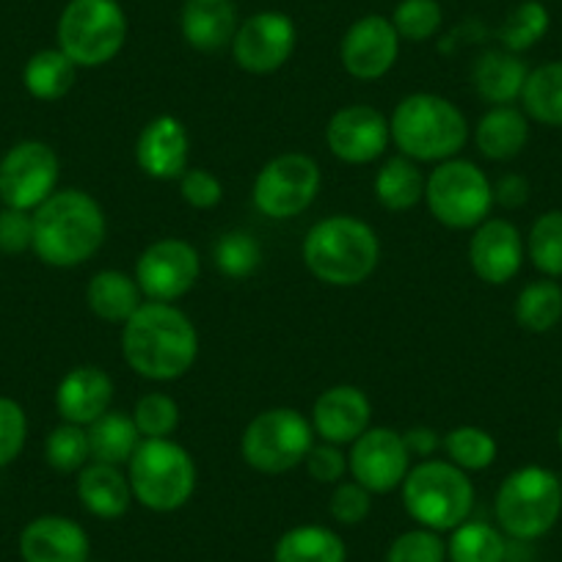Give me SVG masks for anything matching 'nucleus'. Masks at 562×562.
<instances>
[{"mask_svg": "<svg viewBox=\"0 0 562 562\" xmlns=\"http://www.w3.org/2000/svg\"><path fill=\"white\" fill-rule=\"evenodd\" d=\"M18 549L23 562H89V532L75 518L40 516L20 532Z\"/></svg>", "mask_w": 562, "mask_h": 562, "instance_id": "21", "label": "nucleus"}, {"mask_svg": "<svg viewBox=\"0 0 562 562\" xmlns=\"http://www.w3.org/2000/svg\"><path fill=\"white\" fill-rule=\"evenodd\" d=\"M78 80V67L58 47H45L34 53L23 67V86L34 100L56 102L72 91Z\"/></svg>", "mask_w": 562, "mask_h": 562, "instance_id": "31", "label": "nucleus"}, {"mask_svg": "<svg viewBox=\"0 0 562 562\" xmlns=\"http://www.w3.org/2000/svg\"><path fill=\"white\" fill-rule=\"evenodd\" d=\"M400 56V36L383 14H364L345 31L339 42L342 69L356 80H381Z\"/></svg>", "mask_w": 562, "mask_h": 562, "instance_id": "17", "label": "nucleus"}, {"mask_svg": "<svg viewBox=\"0 0 562 562\" xmlns=\"http://www.w3.org/2000/svg\"><path fill=\"white\" fill-rule=\"evenodd\" d=\"M127 14L119 0H69L56 25L58 50L78 69L105 67L127 42Z\"/></svg>", "mask_w": 562, "mask_h": 562, "instance_id": "7", "label": "nucleus"}, {"mask_svg": "<svg viewBox=\"0 0 562 562\" xmlns=\"http://www.w3.org/2000/svg\"><path fill=\"white\" fill-rule=\"evenodd\" d=\"M315 447V428L301 411L279 405L254 416L243 430V461L262 474H284L301 467Z\"/></svg>", "mask_w": 562, "mask_h": 562, "instance_id": "9", "label": "nucleus"}, {"mask_svg": "<svg viewBox=\"0 0 562 562\" xmlns=\"http://www.w3.org/2000/svg\"><path fill=\"white\" fill-rule=\"evenodd\" d=\"M411 461L414 458L405 447L403 434L392 428H367L350 445L348 472L370 494H389L403 485Z\"/></svg>", "mask_w": 562, "mask_h": 562, "instance_id": "15", "label": "nucleus"}, {"mask_svg": "<svg viewBox=\"0 0 562 562\" xmlns=\"http://www.w3.org/2000/svg\"><path fill=\"white\" fill-rule=\"evenodd\" d=\"M507 543L496 527L485 521H463L447 540L450 562H505Z\"/></svg>", "mask_w": 562, "mask_h": 562, "instance_id": "34", "label": "nucleus"}, {"mask_svg": "<svg viewBox=\"0 0 562 562\" xmlns=\"http://www.w3.org/2000/svg\"><path fill=\"white\" fill-rule=\"evenodd\" d=\"M133 499L155 513H175L196 491V461L175 439H140L127 463Z\"/></svg>", "mask_w": 562, "mask_h": 562, "instance_id": "6", "label": "nucleus"}, {"mask_svg": "<svg viewBox=\"0 0 562 562\" xmlns=\"http://www.w3.org/2000/svg\"><path fill=\"white\" fill-rule=\"evenodd\" d=\"M529 199V182L521 175H505L494 182V204H502L505 210L524 207Z\"/></svg>", "mask_w": 562, "mask_h": 562, "instance_id": "48", "label": "nucleus"}, {"mask_svg": "<svg viewBox=\"0 0 562 562\" xmlns=\"http://www.w3.org/2000/svg\"><path fill=\"white\" fill-rule=\"evenodd\" d=\"M45 461L61 474L80 472L91 461L86 428L72 422H61L58 428H53L45 439Z\"/></svg>", "mask_w": 562, "mask_h": 562, "instance_id": "38", "label": "nucleus"}, {"mask_svg": "<svg viewBox=\"0 0 562 562\" xmlns=\"http://www.w3.org/2000/svg\"><path fill=\"white\" fill-rule=\"evenodd\" d=\"M202 273L199 251L182 237H160L140 251L135 281L147 301L175 304L196 288Z\"/></svg>", "mask_w": 562, "mask_h": 562, "instance_id": "13", "label": "nucleus"}, {"mask_svg": "<svg viewBox=\"0 0 562 562\" xmlns=\"http://www.w3.org/2000/svg\"><path fill=\"white\" fill-rule=\"evenodd\" d=\"M527 64L510 50H485L472 67V86L488 105H510L521 100L527 83Z\"/></svg>", "mask_w": 562, "mask_h": 562, "instance_id": "25", "label": "nucleus"}, {"mask_svg": "<svg viewBox=\"0 0 562 562\" xmlns=\"http://www.w3.org/2000/svg\"><path fill=\"white\" fill-rule=\"evenodd\" d=\"M31 248H34V213L0 207V251L18 257Z\"/></svg>", "mask_w": 562, "mask_h": 562, "instance_id": "45", "label": "nucleus"}, {"mask_svg": "<svg viewBox=\"0 0 562 562\" xmlns=\"http://www.w3.org/2000/svg\"><path fill=\"white\" fill-rule=\"evenodd\" d=\"M403 507L419 527L452 532L469 521L474 507V485L456 463L428 458L411 467L403 480Z\"/></svg>", "mask_w": 562, "mask_h": 562, "instance_id": "5", "label": "nucleus"}, {"mask_svg": "<svg viewBox=\"0 0 562 562\" xmlns=\"http://www.w3.org/2000/svg\"><path fill=\"white\" fill-rule=\"evenodd\" d=\"M75 491H78L80 505L91 516L105 518V521L122 518L133 505V488H130L127 474L122 472V467H111V463H86L75 480Z\"/></svg>", "mask_w": 562, "mask_h": 562, "instance_id": "24", "label": "nucleus"}, {"mask_svg": "<svg viewBox=\"0 0 562 562\" xmlns=\"http://www.w3.org/2000/svg\"><path fill=\"white\" fill-rule=\"evenodd\" d=\"M403 441H405V447H408L411 458H419V461H428V458L441 447L439 434L430 428H425V425H416V428L405 430Z\"/></svg>", "mask_w": 562, "mask_h": 562, "instance_id": "49", "label": "nucleus"}, {"mask_svg": "<svg viewBox=\"0 0 562 562\" xmlns=\"http://www.w3.org/2000/svg\"><path fill=\"white\" fill-rule=\"evenodd\" d=\"M527 254L540 273L549 279L562 276V210H549L535 221L527 237Z\"/></svg>", "mask_w": 562, "mask_h": 562, "instance_id": "37", "label": "nucleus"}, {"mask_svg": "<svg viewBox=\"0 0 562 562\" xmlns=\"http://www.w3.org/2000/svg\"><path fill=\"white\" fill-rule=\"evenodd\" d=\"M86 304L100 321L124 326L140 310L144 293H140L135 276L111 268L91 276L89 284H86Z\"/></svg>", "mask_w": 562, "mask_h": 562, "instance_id": "27", "label": "nucleus"}, {"mask_svg": "<svg viewBox=\"0 0 562 562\" xmlns=\"http://www.w3.org/2000/svg\"><path fill=\"white\" fill-rule=\"evenodd\" d=\"M135 164L153 180H180L191 169V133L177 116H155L135 140Z\"/></svg>", "mask_w": 562, "mask_h": 562, "instance_id": "18", "label": "nucleus"}, {"mask_svg": "<svg viewBox=\"0 0 562 562\" xmlns=\"http://www.w3.org/2000/svg\"><path fill=\"white\" fill-rule=\"evenodd\" d=\"M273 562H348V546L334 529L301 524L276 540Z\"/></svg>", "mask_w": 562, "mask_h": 562, "instance_id": "28", "label": "nucleus"}, {"mask_svg": "<svg viewBox=\"0 0 562 562\" xmlns=\"http://www.w3.org/2000/svg\"><path fill=\"white\" fill-rule=\"evenodd\" d=\"M89 450L91 461L111 463V467H127L140 445V434L135 428L133 416L122 411H108L100 419L91 422L89 428Z\"/></svg>", "mask_w": 562, "mask_h": 562, "instance_id": "30", "label": "nucleus"}, {"mask_svg": "<svg viewBox=\"0 0 562 562\" xmlns=\"http://www.w3.org/2000/svg\"><path fill=\"white\" fill-rule=\"evenodd\" d=\"M213 257L224 276H229V279H248L259 268V262H262V248H259V243L248 232L235 229L218 237V243L213 246Z\"/></svg>", "mask_w": 562, "mask_h": 562, "instance_id": "41", "label": "nucleus"}, {"mask_svg": "<svg viewBox=\"0 0 562 562\" xmlns=\"http://www.w3.org/2000/svg\"><path fill=\"white\" fill-rule=\"evenodd\" d=\"M0 207H3V202H0Z\"/></svg>", "mask_w": 562, "mask_h": 562, "instance_id": "51", "label": "nucleus"}, {"mask_svg": "<svg viewBox=\"0 0 562 562\" xmlns=\"http://www.w3.org/2000/svg\"><path fill=\"white\" fill-rule=\"evenodd\" d=\"M386 562H447V543L434 529H408L389 543Z\"/></svg>", "mask_w": 562, "mask_h": 562, "instance_id": "42", "label": "nucleus"}, {"mask_svg": "<svg viewBox=\"0 0 562 562\" xmlns=\"http://www.w3.org/2000/svg\"><path fill=\"white\" fill-rule=\"evenodd\" d=\"M301 257L310 273L328 288H359L381 262V240L356 215H328L306 232Z\"/></svg>", "mask_w": 562, "mask_h": 562, "instance_id": "3", "label": "nucleus"}, {"mask_svg": "<svg viewBox=\"0 0 562 562\" xmlns=\"http://www.w3.org/2000/svg\"><path fill=\"white\" fill-rule=\"evenodd\" d=\"M29 441V416L12 397H0V469L12 467Z\"/></svg>", "mask_w": 562, "mask_h": 562, "instance_id": "43", "label": "nucleus"}, {"mask_svg": "<svg viewBox=\"0 0 562 562\" xmlns=\"http://www.w3.org/2000/svg\"><path fill=\"white\" fill-rule=\"evenodd\" d=\"M524 240L516 224L505 218H485L469 240V265L474 276L491 288L507 284L521 270Z\"/></svg>", "mask_w": 562, "mask_h": 562, "instance_id": "19", "label": "nucleus"}, {"mask_svg": "<svg viewBox=\"0 0 562 562\" xmlns=\"http://www.w3.org/2000/svg\"><path fill=\"white\" fill-rule=\"evenodd\" d=\"M321 166L301 153H284L268 160L254 180V204L273 221H290L312 207L321 193Z\"/></svg>", "mask_w": 562, "mask_h": 562, "instance_id": "11", "label": "nucleus"}, {"mask_svg": "<svg viewBox=\"0 0 562 562\" xmlns=\"http://www.w3.org/2000/svg\"><path fill=\"white\" fill-rule=\"evenodd\" d=\"M557 441H560V450H562V425H560V434H557Z\"/></svg>", "mask_w": 562, "mask_h": 562, "instance_id": "50", "label": "nucleus"}, {"mask_svg": "<svg viewBox=\"0 0 562 562\" xmlns=\"http://www.w3.org/2000/svg\"><path fill=\"white\" fill-rule=\"evenodd\" d=\"M562 321V288L551 279L529 281L516 299V323L532 334H546Z\"/></svg>", "mask_w": 562, "mask_h": 562, "instance_id": "33", "label": "nucleus"}, {"mask_svg": "<svg viewBox=\"0 0 562 562\" xmlns=\"http://www.w3.org/2000/svg\"><path fill=\"white\" fill-rule=\"evenodd\" d=\"M61 160L45 140H20L0 158V202L3 207L34 213L58 191Z\"/></svg>", "mask_w": 562, "mask_h": 562, "instance_id": "12", "label": "nucleus"}, {"mask_svg": "<svg viewBox=\"0 0 562 562\" xmlns=\"http://www.w3.org/2000/svg\"><path fill=\"white\" fill-rule=\"evenodd\" d=\"M524 113L546 127H562V61L540 64L521 91Z\"/></svg>", "mask_w": 562, "mask_h": 562, "instance_id": "32", "label": "nucleus"}, {"mask_svg": "<svg viewBox=\"0 0 562 562\" xmlns=\"http://www.w3.org/2000/svg\"><path fill=\"white\" fill-rule=\"evenodd\" d=\"M392 25L397 31L400 42H428L439 34L445 23L439 0H400L392 12Z\"/></svg>", "mask_w": 562, "mask_h": 562, "instance_id": "39", "label": "nucleus"}, {"mask_svg": "<svg viewBox=\"0 0 562 562\" xmlns=\"http://www.w3.org/2000/svg\"><path fill=\"white\" fill-rule=\"evenodd\" d=\"M529 140L527 113L513 105H494L474 127V144L488 160H513Z\"/></svg>", "mask_w": 562, "mask_h": 562, "instance_id": "26", "label": "nucleus"}, {"mask_svg": "<svg viewBox=\"0 0 562 562\" xmlns=\"http://www.w3.org/2000/svg\"><path fill=\"white\" fill-rule=\"evenodd\" d=\"M425 180L416 160L405 155H394L375 175V199L389 213H408L416 204L425 202Z\"/></svg>", "mask_w": 562, "mask_h": 562, "instance_id": "29", "label": "nucleus"}, {"mask_svg": "<svg viewBox=\"0 0 562 562\" xmlns=\"http://www.w3.org/2000/svg\"><path fill=\"white\" fill-rule=\"evenodd\" d=\"M392 130L389 119L372 105H345L328 119V153L350 166H364L389 149Z\"/></svg>", "mask_w": 562, "mask_h": 562, "instance_id": "16", "label": "nucleus"}, {"mask_svg": "<svg viewBox=\"0 0 562 562\" xmlns=\"http://www.w3.org/2000/svg\"><path fill=\"white\" fill-rule=\"evenodd\" d=\"M122 356L135 375L147 381H177L199 359V331L175 304L144 301L122 326Z\"/></svg>", "mask_w": 562, "mask_h": 562, "instance_id": "1", "label": "nucleus"}, {"mask_svg": "<svg viewBox=\"0 0 562 562\" xmlns=\"http://www.w3.org/2000/svg\"><path fill=\"white\" fill-rule=\"evenodd\" d=\"M450 463H456L463 472H483L491 463L496 461V439L483 428H474V425H461V428H452L450 434L441 441Z\"/></svg>", "mask_w": 562, "mask_h": 562, "instance_id": "35", "label": "nucleus"}, {"mask_svg": "<svg viewBox=\"0 0 562 562\" xmlns=\"http://www.w3.org/2000/svg\"><path fill=\"white\" fill-rule=\"evenodd\" d=\"M133 422L140 439H171L180 428V405L171 394L147 392L133 408Z\"/></svg>", "mask_w": 562, "mask_h": 562, "instance_id": "40", "label": "nucleus"}, {"mask_svg": "<svg viewBox=\"0 0 562 562\" xmlns=\"http://www.w3.org/2000/svg\"><path fill=\"white\" fill-rule=\"evenodd\" d=\"M237 9L232 0H186L180 14L182 40L199 53L232 47L237 34Z\"/></svg>", "mask_w": 562, "mask_h": 562, "instance_id": "23", "label": "nucleus"}, {"mask_svg": "<svg viewBox=\"0 0 562 562\" xmlns=\"http://www.w3.org/2000/svg\"><path fill=\"white\" fill-rule=\"evenodd\" d=\"M328 510H331L334 521L345 524V527H356V524H361L370 516L372 494L364 485L356 483V480H342V483H337V488H334Z\"/></svg>", "mask_w": 562, "mask_h": 562, "instance_id": "44", "label": "nucleus"}, {"mask_svg": "<svg viewBox=\"0 0 562 562\" xmlns=\"http://www.w3.org/2000/svg\"><path fill=\"white\" fill-rule=\"evenodd\" d=\"M108 221L100 202L78 188H64L34 210V248L50 268H78L102 248Z\"/></svg>", "mask_w": 562, "mask_h": 562, "instance_id": "2", "label": "nucleus"}, {"mask_svg": "<svg viewBox=\"0 0 562 562\" xmlns=\"http://www.w3.org/2000/svg\"><path fill=\"white\" fill-rule=\"evenodd\" d=\"M299 29L284 12H257L237 25L232 56L248 75H270L281 69L295 53Z\"/></svg>", "mask_w": 562, "mask_h": 562, "instance_id": "14", "label": "nucleus"}, {"mask_svg": "<svg viewBox=\"0 0 562 562\" xmlns=\"http://www.w3.org/2000/svg\"><path fill=\"white\" fill-rule=\"evenodd\" d=\"M180 196L193 210H213L224 199V186L207 169H188L180 177Z\"/></svg>", "mask_w": 562, "mask_h": 562, "instance_id": "46", "label": "nucleus"}, {"mask_svg": "<svg viewBox=\"0 0 562 562\" xmlns=\"http://www.w3.org/2000/svg\"><path fill=\"white\" fill-rule=\"evenodd\" d=\"M113 403V378L97 364L72 367L58 381L56 411L64 422H72L80 428H89L91 422L100 419L111 411Z\"/></svg>", "mask_w": 562, "mask_h": 562, "instance_id": "22", "label": "nucleus"}, {"mask_svg": "<svg viewBox=\"0 0 562 562\" xmlns=\"http://www.w3.org/2000/svg\"><path fill=\"white\" fill-rule=\"evenodd\" d=\"M496 521L510 538L535 540L549 532L562 513V483L551 469L521 467L502 480L494 499Z\"/></svg>", "mask_w": 562, "mask_h": 562, "instance_id": "8", "label": "nucleus"}, {"mask_svg": "<svg viewBox=\"0 0 562 562\" xmlns=\"http://www.w3.org/2000/svg\"><path fill=\"white\" fill-rule=\"evenodd\" d=\"M394 147L416 164L458 158L469 140V122L447 97L416 91L403 97L389 119Z\"/></svg>", "mask_w": 562, "mask_h": 562, "instance_id": "4", "label": "nucleus"}, {"mask_svg": "<svg viewBox=\"0 0 562 562\" xmlns=\"http://www.w3.org/2000/svg\"><path fill=\"white\" fill-rule=\"evenodd\" d=\"M425 202L447 229H477L494 207V186L472 160L450 158L425 180Z\"/></svg>", "mask_w": 562, "mask_h": 562, "instance_id": "10", "label": "nucleus"}, {"mask_svg": "<svg viewBox=\"0 0 562 562\" xmlns=\"http://www.w3.org/2000/svg\"><path fill=\"white\" fill-rule=\"evenodd\" d=\"M549 9L540 0H524L505 18L499 29V42L505 50L524 53L538 45L549 31Z\"/></svg>", "mask_w": 562, "mask_h": 562, "instance_id": "36", "label": "nucleus"}, {"mask_svg": "<svg viewBox=\"0 0 562 562\" xmlns=\"http://www.w3.org/2000/svg\"><path fill=\"white\" fill-rule=\"evenodd\" d=\"M372 403L353 383H337L315 400L312 428L315 436L337 447H348L370 428Z\"/></svg>", "mask_w": 562, "mask_h": 562, "instance_id": "20", "label": "nucleus"}, {"mask_svg": "<svg viewBox=\"0 0 562 562\" xmlns=\"http://www.w3.org/2000/svg\"><path fill=\"white\" fill-rule=\"evenodd\" d=\"M304 463H306V472H310V477L315 480V483H323V485L342 483V477L348 474V456L342 452V447L328 445V441L312 447Z\"/></svg>", "mask_w": 562, "mask_h": 562, "instance_id": "47", "label": "nucleus"}]
</instances>
